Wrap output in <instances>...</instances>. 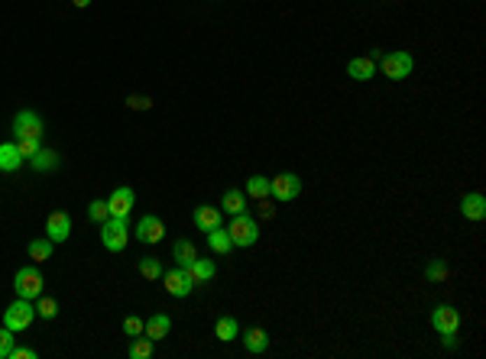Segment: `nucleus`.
<instances>
[{"mask_svg":"<svg viewBox=\"0 0 486 359\" xmlns=\"http://www.w3.org/2000/svg\"><path fill=\"white\" fill-rule=\"evenodd\" d=\"M101 243L110 253H124L127 243H130V227H127V217H107L101 224Z\"/></svg>","mask_w":486,"mask_h":359,"instance_id":"f257e3e1","label":"nucleus"},{"mask_svg":"<svg viewBox=\"0 0 486 359\" xmlns=\"http://www.w3.org/2000/svg\"><path fill=\"white\" fill-rule=\"evenodd\" d=\"M227 233H230V243L247 249V246H253L259 240V224H257V217H250L247 210H243V214H234Z\"/></svg>","mask_w":486,"mask_h":359,"instance_id":"f03ea898","label":"nucleus"},{"mask_svg":"<svg viewBox=\"0 0 486 359\" xmlns=\"http://www.w3.org/2000/svg\"><path fill=\"white\" fill-rule=\"evenodd\" d=\"M43 272L33 269V265H23V269H17V275H13V291H17V298H39L43 295Z\"/></svg>","mask_w":486,"mask_h":359,"instance_id":"7ed1b4c3","label":"nucleus"},{"mask_svg":"<svg viewBox=\"0 0 486 359\" xmlns=\"http://www.w3.org/2000/svg\"><path fill=\"white\" fill-rule=\"evenodd\" d=\"M33 321H36V307H33V301H27V298H17L7 311H3V327H10L13 333L27 330Z\"/></svg>","mask_w":486,"mask_h":359,"instance_id":"20e7f679","label":"nucleus"},{"mask_svg":"<svg viewBox=\"0 0 486 359\" xmlns=\"http://www.w3.org/2000/svg\"><path fill=\"white\" fill-rule=\"evenodd\" d=\"M380 68L389 81H402L415 71V59H412V52H389L386 59L380 61Z\"/></svg>","mask_w":486,"mask_h":359,"instance_id":"39448f33","label":"nucleus"},{"mask_svg":"<svg viewBox=\"0 0 486 359\" xmlns=\"http://www.w3.org/2000/svg\"><path fill=\"white\" fill-rule=\"evenodd\" d=\"M13 136L17 140H43V117L36 110H17V117H13Z\"/></svg>","mask_w":486,"mask_h":359,"instance_id":"423d86ee","label":"nucleus"},{"mask_svg":"<svg viewBox=\"0 0 486 359\" xmlns=\"http://www.w3.org/2000/svg\"><path fill=\"white\" fill-rule=\"evenodd\" d=\"M269 194L276 201H295L301 194V178L295 172H283V175L269 178Z\"/></svg>","mask_w":486,"mask_h":359,"instance_id":"0eeeda50","label":"nucleus"},{"mask_svg":"<svg viewBox=\"0 0 486 359\" xmlns=\"http://www.w3.org/2000/svg\"><path fill=\"white\" fill-rule=\"evenodd\" d=\"M162 285H166V291L172 295V298H188V295H192V288H194V281L188 279V272L182 269V265L162 272Z\"/></svg>","mask_w":486,"mask_h":359,"instance_id":"6e6552de","label":"nucleus"},{"mask_svg":"<svg viewBox=\"0 0 486 359\" xmlns=\"http://www.w3.org/2000/svg\"><path fill=\"white\" fill-rule=\"evenodd\" d=\"M431 327L438 333H457V327H460V311L457 307H451V305H438L431 311Z\"/></svg>","mask_w":486,"mask_h":359,"instance_id":"1a4fd4ad","label":"nucleus"},{"mask_svg":"<svg viewBox=\"0 0 486 359\" xmlns=\"http://www.w3.org/2000/svg\"><path fill=\"white\" fill-rule=\"evenodd\" d=\"M133 204H136L133 188H114L110 198H107V210H110V217H130Z\"/></svg>","mask_w":486,"mask_h":359,"instance_id":"9d476101","label":"nucleus"},{"mask_svg":"<svg viewBox=\"0 0 486 359\" xmlns=\"http://www.w3.org/2000/svg\"><path fill=\"white\" fill-rule=\"evenodd\" d=\"M45 233H49L52 243H65V240L71 237V217L65 210H52L49 220H45Z\"/></svg>","mask_w":486,"mask_h":359,"instance_id":"9b49d317","label":"nucleus"},{"mask_svg":"<svg viewBox=\"0 0 486 359\" xmlns=\"http://www.w3.org/2000/svg\"><path fill=\"white\" fill-rule=\"evenodd\" d=\"M133 233H136V240H140V243H159L162 237H166V224H162L159 217H143L140 224H136V230H133Z\"/></svg>","mask_w":486,"mask_h":359,"instance_id":"f8f14e48","label":"nucleus"},{"mask_svg":"<svg viewBox=\"0 0 486 359\" xmlns=\"http://www.w3.org/2000/svg\"><path fill=\"white\" fill-rule=\"evenodd\" d=\"M460 214L467 220H483L486 217V198L480 191H470L460 198Z\"/></svg>","mask_w":486,"mask_h":359,"instance_id":"ddd939ff","label":"nucleus"},{"mask_svg":"<svg viewBox=\"0 0 486 359\" xmlns=\"http://www.w3.org/2000/svg\"><path fill=\"white\" fill-rule=\"evenodd\" d=\"M347 75L354 81H370L376 75V59L373 55H360V59H350L347 61Z\"/></svg>","mask_w":486,"mask_h":359,"instance_id":"4468645a","label":"nucleus"},{"mask_svg":"<svg viewBox=\"0 0 486 359\" xmlns=\"http://www.w3.org/2000/svg\"><path fill=\"white\" fill-rule=\"evenodd\" d=\"M194 227L208 233V230L221 227V207H211V204H201V207H194Z\"/></svg>","mask_w":486,"mask_h":359,"instance_id":"2eb2a0df","label":"nucleus"},{"mask_svg":"<svg viewBox=\"0 0 486 359\" xmlns=\"http://www.w3.org/2000/svg\"><path fill=\"white\" fill-rule=\"evenodd\" d=\"M169 330H172V321H169L166 314H152L146 324H143V337H150L152 343H159L169 337Z\"/></svg>","mask_w":486,"mask_h":359,"instance_id":"dca6fc26","label":"nucleus"},{"mask_svg":"<svg viewBox=\"0 0 486 359\" xmlns=\"http://www.w3.org/2000/svg\"><path fill=\"white\" fill-rule=\"evenodd\" d=\"M185 272H188V279L194 281V285H208V281L214 279V263L211 259H194L192 265H185Z\"/></svg>","mask_w":486,"mask_h":359,"instance_id":"f3484780","label":"nucleus"},{"mask_svg":"<svg viewBox=\"0 0 486 359\" xmlns=\"http://www.w3.org/2000/svg\"><path fill=\"white\" fill-rule=\"evenodd\" d=\"M266 346H269V337H266L263 327H250V330L243 333V350L247 353L259 356V353H266Z\"/></svg>","mask_w":486,"mask_h":359,"instance_id":"a211bd4d","label":"nucleus"},{"mask_svg":"<svg viewBox=\"0 0 486 359\" xmlns=\"http://www.w3.org/2000/svg\"><path fill=\"white\" fill-rule=\"evenodd\" d=\"M20 166H23V156L17 142H0V172H17Z\"/></svg>","mask_w":486,"mask_h":359,"instance_id":"6ab92c4d","label":"nucleus"},{"mask_svg":"<svg viewBox=\"0 0 486 359\" xmlns=\"http://www.w3.org/2000/svg\"><path fill=\"white\" fill-rule=\"evenodd\" d=\"M221 210H227L230 217L234 214H243L247 210V198H243V191H237V188H227L221 198Z\"/></svg>","mask_w":486,"mask_h":359,"instance_id":"aec40b11","label":"nucleus"},{"mask_svg":"<svg viewBox=\"0 0 486 359\" xmlns=\"http://www.w3.org/2000/svg\"><path fill=\"white\" fill-rule=\"evenodd\" d=\"M204 237H208V246H211V249H214L217 256H224V253H230V249H234V243H230V233H227L224 227L208 230Z\"/></svg>","mask_w":486,"mask_h":359,"instance_id":"412c9836","label":"nucleus"},{"mask_svg":"<svg viewBox=\"0 0 486 359\" xmlns=\"http://www.w3.org/2000/svg\"><path fill=\"white\" fill-rule=\"evenodd\" d=\"M172 256H176V265H182V269H185V265H192L194 259H198L192 240H176V243H172Z\"/></svg>","mask_w":486,"mask_h":359,"instance_id":"4be33fe9","label":"nucleus"},{"mask_svg":"<svg viewBox=\"0 0 486 359\" xmlns=\"http://www.w3.org/2000/svg\"><path fill=\"white\" fill-rule=\"evenodd\" d=\"M29 162H33L36 172H49V168L59 166V152H52V149H45V146H39V152H36Z\"/></svg>","mask_w":486,"mask_h":359,"instance_id":"5701e85b","label":"nucleus"},{"mask_svg":"<svg viewBox=\"0 0 486 359\" xmlns=\"http://www.w3.org/2000/svg\"><path fill=\"white\" fill-rule=\"evenodd\" d=\"M52 240H29V259L33 263H45V259H52Z\"/></svg>","mask_w":486,"mask_h":359,"instance_id":"b1692460","label":"nucleus"},{"mask_svg":"<svg viewBox=\"0 0 486 359\" xmlns=\"http://www.w3.org/2000/svg\"><path fill=\"white\" fill-rule=\"evenodd\" d=\"M214 337H217V340H224V343H230L234 337H240L237 321H234V317H221V321L214 324Z\"/></svg>","mask_w":486,"mask_h":359,"instance_id":"393cba45","label":"nucleus"},{"mask_svg":"<svg viewBox=\"0 0 486 359\" xmlns=\"http://www.w3.org/2000/svg\"><path fill=\"white\" fill-rule=\"evenodd\" d=\"M162 263L156 259V256H143L140 259V275L143 279H150V281H156V279H162Z\"/></svg>","mask_w":486,"mask_h":359,"instance_id":"a878e982","label":"nucleus"},{"mask_svg":"<svg viewBox=\"0 0 486 359\" xmlns=\"http://www.w3.org/2000/svg\"><path fill=\"white\" fill-rule=\"evenodd\" d=\"M247 194L250 198H269V178L266 175H250L247 178Z\"/></svg>","mask_w":486,"mask_h":359,"instance_id":"bb28decb","label":"nucleus"},{"mask_svg":"<svg viewBox=\"0 0 486 359\" xmlns=\"http://www.w3.org/2000/svg\"><path fill=\"white\" fill-rule=\"evenodd\" d=\"M130 356L133 359H150L152 356V340H150V337H133Z\"/></svg>","mask_w":486,"mask_h":359,"instance_id":"cd10ccee","label":"nucleus"},{"mask_svg":"<svg viewBox=\"0 0 486 359\" xmlns=\"http://www.w3.org/2000/svg\"><path fill=\"white\" fill-rule=\"evenodd\" d=\"M424 279L428 281H444L448 279V263H444V259H431L428 269H424Z\"/></svg>","mask_w":486,"mask_h":359,"instance_id":"c85d7f7f","label":"nucleus"},{"mask_svg":"<svg viewBox=\"0 0 486 359\" xmlns=\"http://www.w3.org/2000/svg\"><path fill=\"white\" fill-rule=\"evenodd\" d=\"M55 314H59V305H55V298H43V295H39V305H36V317H45V321H52Z\"/></svg>","mask_w":486,"mask_h":359,"instance_id":"c756f323","label":"nucleus"},{"mask_svg":"<svg viewBox=\"0 0 486 359\" xmlns=\"http://www.w3.org/2000/svg\"><path fill=\"white\" fill-rule=\"evenodd\" d=\"M88 217L94 220V224H104V220L110 217V210H107V201H91V204H88Z\"/></svg>","mask_w":486,"mask_h":359,"instance_id":"7c9ffc66","label":"nucleus"},{"mask_svg":"<svg viewBox=\"0 0 486 359\" xmlns=\"http://www.w3.org/2000/svg\"><path fill=\"white\" fill-rule=\"evenodd\" d=\"M39 146H43L39 140H17V149H20V156H23V162H27V159H33L36 152H39Z\"/></svg>","mask_w":486,"mask_h":359,"instance_id":"2f4dec72","label":"nucleus"},{"mask_svg":"<svg viewBox=\"0 0 486 359\" xmlns=\"http://www.w3.org/2000/svg\"><path fill=\"white\" fill-rule=\"evenodd\" d=\"M10 350H13V330L3 327V330H0V359H7Z\"/></svg>","mask_w":486,"mask_h":359,"instance_id":"473e14b6","label":"nucleus"},{"mask_svg":"<svg viewBox=\"0 0 486 359\" xmlns=\"http://www.w3.org/2000/svg\"><path fill=\"white\" fill-rule=\"evenodd\" d=\"M143 324H146V321H140V317H127V321H124V333H127V337H143Z\"/></svg>","mask_w":486,"mask_h":359,"instance_id":"72a5a7b5","label":"nucleus"},{"mask_svg":"<svg viewBox=\"0 0 486 359\" xmlns=\"http://www.w3.org/2000/svg\"><path fill=\"white\" fill-rule=\"evenodd\" d=\"M127 104H130L133 110H146L152 101H150V97H143V94H130V97H127Z\"/></svg>","mask_w":486,"mask_h":359,"instance_id":"f704fd0d","label":"nucleus"},{"mask_svg":"<svg viewBox=\"0 0 486 359\" xmlns=\"http://www.w3.org/2000/svg\"><path fill=\"white\" fill-rule=\"evenodd\" d=\"M10 359H36V350H27V346H13V350H10Z\"/></svg>","mask_w":486,"mask_h":359,"instance_id":"c9c22d12","label":"nucleus"},{"mask_svg":"<svg viewBox=\"0 0 486 359\" xmlns=\"http://www.w3.org/2000/svg\"><path fill=\"white\" fill-rule=\"evenodd\" d=\"M441 337H444V346H448V350L457 346V333H441Z\"/></svg>","mask_w":486,"mask_h":359,"instance_id":"e433bc0d","label":"nucleus"},{"mask_svg":"<svg viewBox=\"0 0 486 359\" xmlns=\"http://www.w3.org/2000/svg\"><path fill=\"white\" fill-rule=\"evenodd\" d=\"M71 3H75V7H78V10H85V7H91V0H71Z\"/></svg>","mask_w":486,"mask_h":359,"instance_id":"4c0bfd02","label":"nucleus"}]
</instances>
